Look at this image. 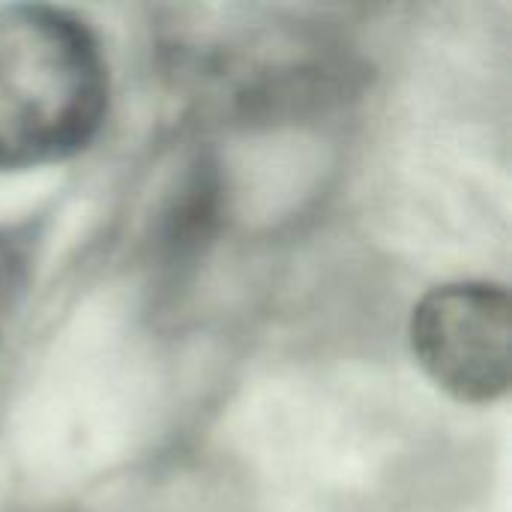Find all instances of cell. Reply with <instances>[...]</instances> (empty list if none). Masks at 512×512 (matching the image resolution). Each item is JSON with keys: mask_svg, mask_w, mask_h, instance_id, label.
<instances>
[{"mask_svg": "<svg viewBox=\"0 0 512 512\" xmlns=\"http://www.w3.org/2000/svg\"><path fill=\"white\" fill-rule=\"evenodd\" d=\"M108 93V60L78 15L0 3V171L81 153L105 123Z\"/></svg>", "mask_w": 512, "mask_h": 512, "instance_id": "cell-1", "label": "cell"}, {"mask_svg": "<svg viewBox=\"0 0 512 512\" xmlns=\"http://www.w3.org/2000/svg\"><path fill=\"white\" fill-rule=\"evenodd\" d=\"M411 348L453 399L489 405L510 387V297L489 282L429 291L411 318Z\"/></svg>", "mask_w": 512, "mask_h": 512, "instance_id": "cell-2", "label": "cell"}, {"mask_svg": "<svg viewBox=\"0 0 512 512\" xmlns=\"http://www.w3.org/2000/svg\"><path fill=\"white\" fill-rule=\"evenodd\" d=\"M21 252H18V246L9 240L6 243V237H0V321H3V309H6V303L12 306V294L21 288Z\"/></svg>", "mask_w": 512, "mask_h": 512, "instance_id": "cell-3", "label": "cell"}]
</instances>
